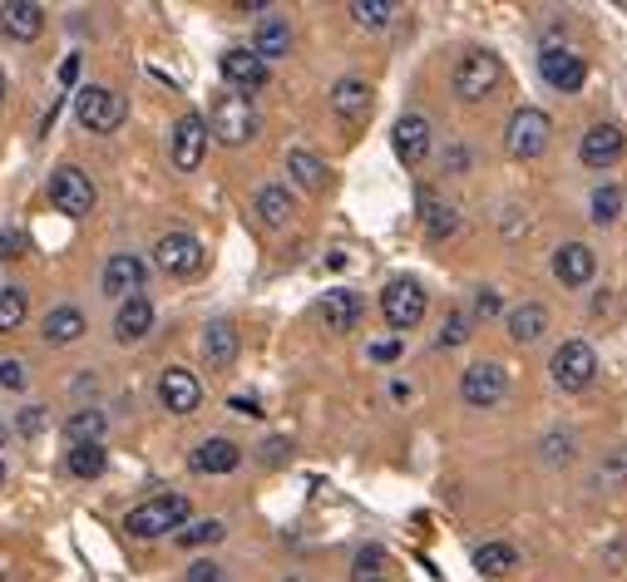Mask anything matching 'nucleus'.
I'll list each match as a JSON object with an SVG mask.
<instances>
[{
  "label": "nucleus",
  "mask_w": 627,
  "mask_h": 582,
  "mask_svg": "<svg viewBox=\"0 0 627 582\" xmlns=\"http://www.w3.org/2000/svg\"><path fill=\"white\" fill-rule=\"evenodd\" d=\"M203 124H208V134H213L218 144H227V148L253 144V134H257L253 99L237 95V89H227V95H218V105H213V114H208Z\"/></svg>",
  "instance_id": "1"
},
{
  "label": "nucleus",
  "mask_w": 627,
  "mask_h": 582,
  "mask_svg": "<svg viewBox=\"0 0 627 582\" xmlns=\"http://www.w3.org/2000/svg\"><path fill=\"white\" fill-rule=\"evenodd\" d=\"M188 513H193V504L184 494H154L148 504H139L129 519H124V529H129L134 539H164V533L184 529Z\"/></svg>",
  "instance_id": "2"
},
{
  "label": "nucleus",
  "mask_w": 627,
  "mask_h": 582,
  "mask_svg": "<svg viewBox=\"0 0 627 582\" xmlns=\"http://www.w3.org/2000/svg\"><path fill=\"white\" fill-rule=\"evenodd\" d=\"M553 139V119L543 109H533V105H523L509 114V124H504V148H509V158H519V164H529V158H539L543 148H549Z\"/></svg>",
  "instance_id": "3"
},
{
  "label": "nucleus",
  "mask_w": 627,
  "mask_h": 582,
  "mask_svg": "<svg viewBox=\"0 0 627 582\" xmlns=\"http://www.w3.org/2000/svg\"><path fill=\"white\" fill-rule=\"evenodd\" d=\"M124 114H129V105H124L119 89H105V85H85L75 95V119L85 124L89 134H114L124 124Z\"/></svg>",
  "instance_id": "4"
},
{
  "label": "nucleus",
  "mask_w": 627,
  "mask_h": 582,
  "mask_svg": "<svg viewBox=\"0 0 627 582\" xmlns=\"http://www.w3.org/2000/svg\"><path fill=\"white\" fill-rule=\"evenodd\" d=\"M499 79H504V65H499V55L489 50H470L460 65H454V95L470 99V105H480L499 89Z\"/></svg>",
  "instance_id": "5"
},
{
  "label": "nucleus",
  "mask_w": 627,
  "mask_h": 582,
  "mask_svg": "<svg viewBox=\"0 0 627 582\" xmlns=\"http://www.w3.org/2000/svg\"><path fill=\"white\" fill-rule=\"evenodd\" d=\"M425 287H420L415 277H395L391 287L381 292V316L391 331H415L420 322H425Z\"/></svg>",
  "instance_id": "6"
},
{
  "label": "nucleus",
  "mask_w": 627,
  "mask_h": 582,
  "mask_svg": "<svg viewBox=\"0 0 627 582\" xmlns=\"http://www.w3.org/2000/svg\"><path fill=\"white\" fill-rule=\"evenodd\" d=\"M45 198H50L55 213H65V218H85L89 208H95V183H89L85 168H55L50 174V188H45Z\"/></svg>",
  "instance_id": "7"
},
{
  "label": "nucleus",
  "mask_w": 627,
  "mask_h": 582,
  "mask_svg": "<svg viewBox=\"0 0 627 582\" xmlns=\"http://www.w3.org/2000/svg\"><path fill=\"white\" fill-rule=\"evenodd\" d=\"M549 371H553L558 391H588L592 375H598V356H592L588 341H564V346L553 351Z\"/></svg>",
  "instance_id": "8"
},
{
  "label": "nucleus",
  "mask_w": 627,
  "mask_h": 582,
  "mask_svg": "<svg viewBox=\"0 0 627 582\" xmlns=\"http://www.w3.org/2000/svg\"><path fill=\"white\" fill-rule=\"evenodd\" d=\"M504 391H509V371L499 361H480L460 375V395H464V405H474V410H494L504 401Z\"/></svg>",
  "instance_id": "9"
},
{
  "label": "nucleus",
  "mask_w": 627,
  "mask_h": 582,
  "mask_svg": "<svg viewBox=\"0 0 627 582\" xmlns=\"http://www.w3.org/2000/svg\"><path fill=\"white\" fill-rule=\"evenodd\" d=\"M154 262L168 277H193V272L203 267V243L193 233H164L154 243Z\"/></svg>",
  "instance_id": "10"
},
{
  "label": "nucleus",
  "mask_w": 627,
  "mask_h": 582,
  "mask_svg": "<svg viewBox=\"0 0 627 582\" xmlns=\"http://www.w3.org/2000/svg\"><path fill=\"white\" fill-rule=\"evenodd\" d=\"M158 401H164V410H174V415H193L203 405V381L188 365H168L158 375Z\"/></svg>",
  "instance_id": "11"
},
{
  "label": "nucleus",
  "mask_w": 627,
  "mask_h": 582,
  "mask_svg": "<svg viewBox=\"0 0 627 582\" xmlns=\"http://www.w3.org/2000/svg\"><path fill=\"white\" fill-rule=\"evenodd\" d=\"M539 75H543V85L549 89H558V95H578L584 79H588L584 60H578L574 50H564V45H549V50L539 55Z\"/></svg>",
  "instance_id": "12"
},
{
  "label": "nucleus",
  "mask_w": 627,
  "mask_h": 582,
  "mask_svg": "<svg viewBox=\"0 0 627 582\" xmlns=\"http://www.w3.org/2000/svg\"><path fill=\"white\" fill-rule=\"evenodd\" d=\"M203 154H208V124H203V114H184L174 124V168L193 174L203 164Z\"/></svg>",
  "instance_id": "13"
},
{
  "label": "nucleus",
  "mask_w": 627,
  "mask_h": 582,
  "mask_svg": "<svg viewBox=\"0 0 627 582\" xmlns=\"http://www.w3.org/2000/svg\"><path fill=\"white\" fill-rule=\"evenodd\" d=\"M623 148H627V139H623V129L618 124H592V129L584 134V164L588 168H613L623 158Z\"/></svg>",
  "instance_id": "14"
},
{
  "label": "nucleus",
  "mask_w": 627,
  "mask_h": 582,
  "mask_svg": "<svg viewBox=\"0 0 627 582\" xmlns=\"http://www.w3.org/2000/svg\"><path fill=\"white\" fill-rule=\"evenodd\" d=\"M391 144H395V158L401 164H425V154H430V124L420 119V114H401L395 119V134H391Z\"/></svg>",
  "instance_id": "15"
},
{
  "label": "nucleus",
  "mask_w": 627,
  "mask_h": 582,
  "mask_svg": "<svg viewBox=\"0 0 627 582\" xmlns=\"http://www.w3.org/2000/svg\"><path fill=\"white\" fill-rule=\"evenodd\" d=\"M592 272H598V257H592L588 243H564L553 253V277L564 287H584V282H592Z\"/></svg>",
  "instance_id": "16"
},
{
  "label": "nucleus",
  "mask_w": 627,
  "mask_h": 582,
  "mask_svg": "<svg viewBox=\"0 0 627 582\" xmlns=\"http://www.w3.org/2000/svg\"><path fill=\"white\" fill-rule=\"evenodd\" d=\"M144 277H148L144 262L134 253H119V257H109V267H105V292L119 296V302H129V296L144 292Z\"/></svg>",
  "instance_id": "17"
},
{
  "label": "nucleus",
  "mask_w": 627,
  "mask_h": 582,
  "mask_svg": "<svg viewBox=\"0 0 627 582\" xmlns=\"http://www.w3.org/2000/svg\"><path fill=\"white\" fill-rule=\"evenodd\" d=\"M218 70H223V79L237 89V95H247V89H262V85H267V65H262L253 50H227L223 60H218Z\"/></svg>",
  "instance_id": "18"
},
{
  "label": "nucleus",
  "mask_w": 627,
  "mask_h": 582,
  "mask_svg": "<svg viewBox=\"0 0 627 582\" xmlns=\"http://www.w3.org/2000/svg\"><path fill=\"white\" fill-rule=\"evenodd\" d=\"M0 30L10 40H36L45 30V6H36V0H6L0 6Z\"/></svg>",
  "instance_id": "19"
},
{
  "label": "nucleus",
  "mask_w": 627,
  "mask_h": 582,
  "mask_svg": "<svg viewBox=\"0 0 627 582\" xmlns=\"http://www.w3.org/2000/svg\"><path fill=\"white\" fill-rule=\"evenodd\" d=\"M148 331H154V302H148V296H129V302L119 306V316H114V336H119L124 346H134Z\"/></svg>",
  "instance_id": "20"
},
{
  "label": "nucleus",
  "mask_w": 627,
  "mask_h": 582,
  "mask_svg": "<svg viewBox=\"0 0 627 582\" xmlns=\"http://www.w3.org/2000/svg\"><path fill=\"white\" fill-rule=\"evenodd\" d=\"M332 109H336V119L361 124L371 114V85L366 79H336L332 85Z\"/></svg>",
  "instance_id": "21"
},
{
  "label": "nucleus",
  "mask_w": 627,
  "mask_h": 582,
  "mask_svg": "<svg viewBox=\"0 0 627 582\" xmlns=\"http://www.w3.org/2000/svg\"><path fill=\"white\" fill-rule=\"evenodd\" d=\"M85 331H89V322H85V312H79V306H55V312L40 322L45 346H70V341H79Z\"/></svg>",
  "instance_id": "22"
},
{
  "label": "nucleus",
  "mask_w": 627,
  "mask_h": 582,
  "mask_svg": "<svg viewBox=\"0 0 627 582\" xmlns=\"http://www.w3.org/2000/svg\"><path fill=\"white\" fill-rule=\"evenodd\" d=\"M237 464H243V450L233 440H203L193 450V470L198 474H233Z\"/></svg>",
  "instance_id": "23"
},
{
  "label": "nucleus",
  "mask_w": 627,
  "mask_h": 582,
  "mask_svg": "<svg viewBox=\"0 0 627 582\" xmlns=\"http://www.w3.org/2000/svg\"><path fill=\"white\" fill-rule=\"evenodd\" d=\"M322 322H326V331H356V322H361V296L356 292H346V287H336V292H326L322 296Z\"/></svg>",
  "instance_id": "24"
},
{
  "label": "nucleus",
  "mask_w": 627,
  "mask_h": 582,
  "mask_svg": "<svg viewBox=\"0 0 627 582\" xmlns=\"http://www.w3.org/2000/svg\"><path fill=\"white\" fill-rule=\"evenodd\" d=\"M203 361H208L213 371H227V365L237 361V326L233 322H213L203 331Z\"/></svg>",
  "instance_id": "25"
},
{
  "label": "nucleus",
  "mask_w": 627,
  "mask_h": 582,
  "mask_svg": "<svg viewBox=\"0 0 627 582\" xmlns=\"http://www.w3.org/2000/svg\"><path fill=\"white\" fill-rule=\"evenodd\" d=\"M287 174H292L296 188H306V193H326V183H332L326 164L312 154V148H292V154H287Z\"/></svg>",
  "instance_id": "26"
},
{
  "label": "nucleus",
  "mask_w": 627,
  "mask_h": 582,
  "mask_svg": "<svg viewBox=\"0 0 627 582\" xmlns=\"http://www.w3.org/2000/svg\"><path fill=\"white\" fill-rule=\"evenodd\" d=\"M287 50H292V30H287V20H282V16H267V20L257 26L253 55H257L262 65H267V60H282Z\"/></svg>",
  "instance_id": "27"
},
{
  "label": "nucleus",
  "mask_w": 627,
  "mask_h": 582,
  "mask_svg": "<svg viewBox=\"0 0 627 582\" xmlns=\"http://www.w3.org/2000/svg\"><path fill=\"white\" fill-rule=\"evenodd\" d=\"M292 213H296V203H292V193L282 188V183H267V188L257 193V218H262V227H287Z\"/></svg>",
  "instance_id": "28"
},
{
  "label": "nucleus",
  "mask_w": 627,
  "mask_h": 582,
  "mask_svg": "<svg viewBox=\"0 0 627 582\" xmlns=\"http://www.w3.org/2000/svg\"><path fill=\"white\" fill-rule=\"evenodd\" d=\"M543 331H549V312H543L539 302H523L509 312V336L519 341V346H529V341H539Z\"/></svg>",
  "instance_id": "29"
},
{
  "label": "nucleus",
  "mask_w": 627,
  "mask_h": 582,
  "mask_svg": "<svg viewBox=\"0 0 627 582\" xmlns=\"http://www.w3.org/2000/svg\"><path fill=\"white\" fill-rule=\"evenodd\" d=\"M474 568H480L484 578H504L519 568V548L515 543H484L474 548Z\"/></svg>",
  "instance_id": "30"
},
{
  "label": "nucleus",
  "mask_w": 627,
  "mask_h": 582,
  "mask_svg": "<svg viewBox=\"0 0 627 582\" xmlns=\"http://www.w3.org/2000/svg\"><path fill=\"white\" fill-rule=\"evenodd\" d=\"M109 464V450L105 444H70V454H65V470L75 479H99Z\"/></svg>",
  "instance_id": "31"
},
{
  "label": "nucleus",
  "mask_w": 627,
  "mask_h": 582,
  "mask_svg": "<svg viewBox=\"0 0 627 582\" xmlns=\"http://www.w3.org/2000/svg\"><path fill=\"white\" fill-rule=\"evenodd\" d=\"M105 430H109L105 410H75V415H70V440L75 444H99V440H105Z\"/></svg>",
  "instance_id": "32"
},
{
  "label": "nucleus",
  "mask_w": 627,
  "mask_h": 582,
  "mask_svg": "<svg viewBox=\"0 0 627 582\" xmlns=\"http://www.w3.org/2000/svg\"><path fill=\"white\" fill-rule=\"evenodd\" d=\"M351 20H356L361 30H385L391 26V16H395V6L391 0H351Z\"/></svg>",
  "instance_id": "33"
},
{
  "label": "nucleus",
  "mask_w": 627,
  "mask_h": 582,
  "mask_svg": "<svg viewBox=\"0 0 627 582\" xmlns=\"http://www.w3.org/2000/svg\"><path fill=\"white\" fill-rule=\"evenodd\" d=\"M26 316H30L26 292H20V287H6V292H0V336L20 331V326H26Z\"/></svg>",
  "instance_id": "34"
},
{
  "label": "nucleus",
  "mask_w": 627,
  "mask_h": 582,
  "mask_svg": "<svg viewBox=\"0 0 627 582\" xmlns=\"http://www.w3.org/2000/svg\"><path fill=\"white\" fill-rule=\"evenodd\" d=\"M420 208H425V233L435 237V243H440V237H450L454 227H460V218H454V208H444V203H435L430 193L420 198Z\"/></svg>",
  "instance_id": "35"
},
{
  "label": "nucleus",
  "mask_w": 627,
  "mask_h": 582,
  "mask_svg": "<svg viewBox=\"0 0 627 582\" xmlns=\"http://www.w3.org/2000/svg\"><path fill=\"white\" fill-rule=\"evenodd\" d=\"M223 523L218 519H203V523H184V529H178V543L184 548H208V543H223Z\"/></svg>",
  "instance_id": "36"
},
{
  "label": "nucleus",
  "mask_w": 627,
  "mask_h": 582,
  "mask_svg": "<svg viewBox=\"0 0 627 582\" xmlns=\"http://www.w3.org/2000/svg\"><path fill=\"white\" fill-rule=\"evenodd\" d=\"M618 208H623V193L613 188V183H602V188L592 193V223H598V227H608L613 218H618Z\"/></svg>",
  "instance_id": "37"
},
{
  "label": "nucleus",
  "mask_w": 627,
  "mask_h": 582,
  "mask_svg": "<svg viewBox=\"0 0 627 582\" xmlns=\"http://www.w3.org/2000/svg\"><path fill=\"white\" fill-rule=\"evenodd\" d=\"M598 484L613 489V484H627V450H613L608 460L598 464Z\"/></svg>",
  "instance_id": "38"
},
{
  "label": "nucleus",
  "mask_w": 627,
  "mask_h": 582,
  "mask_svg": "<svg viewBox=\"0 0 627 582\" xmlns=\"http://www.w3.org/2000/svg\"><path fill=\"white\" fill-rule=\"evenodd\" d=\"M381 563H385L381 548H361V553H356V582H375V573H381Z\"/></svg>",
  "instance_id": "39"
},
{
  "label": "nucleus",
  "mask_w": 627,
  "mask_h": 582,
  "mask_svg": "<svg viewBox=\"0 0 627 582\" xmlns=\"http://www.w3.org/2000/svg\"><path fill=\"white\" fill-rule=\"evenodd\" d=\"M464 341H470V322L454 312L450 322H444V331H440V346H464Z\"/></svg>",
  "instance_id": "40"
},
{
  "label": "nucleus",
  "mask_w": 627,
  "mask_h": 582,
  "mask_svg": "<svg viewBox=\"0 0 627 582\" xmlns=\"http://www.w3.org/2000/svg\"><path fill=\"white\" fill-rule=\"evenodd\" d=\"M543 460H549V464H568V460H574V440H568V435H549V440H543Z\"/></svg>",
  "instance_id": "41"
},
{
  "label": "nucleus",
  "mask_w": 627,
  "mask_h": 582,
  "mask_svg": "<svg viewBox=\"0 0 627 582\" xmlns=\"http://www.w3.org/2000/svg\"><path fill=\"white\" fill-rule=\"evenodd\" d=\"M0 385H6V391H26V365H20V361H0Z\"/></svg>",
  "instance_id": "42"
},
{
  "label": "nucleus",
  "mask_w": 627,
  "mask_h": 582,
  "mask_svg": "<svg viewBox=\"0 0 627 582\" xmlns=\"http://www.w3.org/2000/svg\"><path fill=\"white\" fill-rule=\"evenodd\" d=\"M40 430H45V410L40 405L20 410V435H40Z\"/></svg>",
  "instance_id": "43"
},
{
  "label": "nucleus",
  "mask_w": 627,
  "mask_h": 582,
  "mask_svg": "<svg viewBox=\"0 0 627 582\" xmlns=\"http://www.w3.org/2000/svg\"><path fill=\"white\" fill-rule=\"evenodd\" d=\"M188 582H223V568L203 558V563H193V568H188Z\"/></svg>",
  "instance_id": "44"
},
{
  "label": "nucleus",
  "mask_w": 627,
  "mask_h": 582,
  "mask_svg": "<svg viewBox=\"0 0 627 582\" xmlns=\"http://www.w3.org/2000/svg\"><path fill=\"white\" fill-rule=\"evenodd\" d=\"M20 253H26V237H20V233H0V257L16 262Z\"/></svg>",
  "instance_id": "45"
},
{
  "label": "nucleus",
  "mask_w": 627,
  "mask_h": 582,
  "mask_svg": "<svg viewBox=\"0 0 627 582\" xmlns=\"http://www.w3.org/2000/svg\"><path fill=\"white\" fill-rule=\"evenodd\" d=\"M474 312H480L484 316V322H489V316H499V292H480V296H474Z\"/></svg>",
  "instance_id": "46"
},
{
  "label": "nucleus",
  "mask_w": 627,
  "mask_h": 582,
  "mask_svg": "<svg viewBox=\"0 0 627 582\" xmlns=\"http://www.w3.org/2000/svg\"><path fill=\"white\" fill-rule=\"evenodd\" d=\"M401 356V341H375L371 346V361H395Z\"/></svg>",
  "instance_id": "47"
},
{
  "label": "nucleus",
  "mask_w": 627,
  "mask_h": 582,
  "mask_svg": "<svg viewBox=\"0 0 627 582\" xmlns=\"http://www.w3.org/2000/svg\"><path fill=\"white\" fill-rule=\"evenodd\" d=\"M75 79H79V55H70V60H65V65H60V85H65V89H70V85H75Z\"/></svg>",
  "instance_id": "48"
},
{
  "label": "nucleus",
  "mask_w": 627,
  "mask_h": 582,
  "mask_svg": "<svg viewBox=\"0 0 627 582\" xmlns=\"http://www.w3.org/2000/svg\"><path fill=\"white\" fill-rule=\"evenodd\" d=\"M233 410L237 415H262V405L253 401V395H233Z\"/></svg>",
  "instance_id": "49"
},
{
  "label": "nucleus",
  "mask_w": 627,
  "mask_h": 582,
  "mask_svg": "<svg viewBox=\"0 0 627 582\" xmlns=\"http://www.w3.org/2000/svg\"><path fill=\"white\" fill-rule=\"evenodd\" d=\"M0 444H6V420H0Z\"/></svg>",
  "instance_id": "50"
},
{
  "label": "nucleus",
  "mask_w": 627,
  "mask_h": 582,
  "mask_svg": "<svg viewBox=\"0 0 627 582\" xmlns=\"http://www.w3.org/2000/svg\"><path fill=\"white\" fill-rule=\"evenodd\" d=\"M0 99H6V75H0Z\"/></svg>",
  "instance_id": "51"
},
{
  "label": "nucleus",
  "mask_w": 627,
  "mask_h": 582,
  "mask_svg": "<svg viewBox=\"0 0 627 582\" xmlns=\"http://www.w3.org/2000/svg\"><path fill=\"white\" fill-rule=\"evenodd\" d=\"M0 484H6V464H0Z\"/></svg>",
  "instance_id": "52"
},
{
  "label": "nucleus",
  "mask_w": 627,
  "mask_h": 582,
  "mask_svg": "<svg viewBox=\"0 0 627 582\" xmlns=\"http://www.w3.org/2000/svg\"><path fill=\"white\" fill-rule=\"evenodd\" d=\"M0 582H6V568H0Z\"/></svg>",
  "instance_id": "53"
}]
</instances>
